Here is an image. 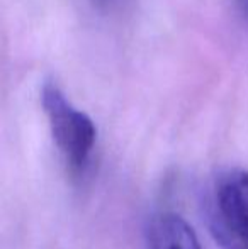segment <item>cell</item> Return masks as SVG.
Returning <instances> with one entry per match:
<instances>
[{"label":"cell","mask_w":248,"mask_h":249,"mask_svg":"<svg viewBox=\"0 0 248 249\" xmlns=\"http://www.w3.org/2000/svg\"><path fill=\"white\" fill-rule=\"evenodd\" d=\"M209 229L223 249H248V171L229 168L214 178L206 207Z\"/></svg>","instance_id":"6da1fadb"},{"label":"cell","mask_w":248,"mask_h":249,"mask_svg":"<svg viewBox=\"0 0 248 249\" xmlns=\"http://www.w3.org/2000/svg\"><path fill=\"white\" fill-rule=\"evenodd\" d=\"M41 104L44 107L50 127L57 146L65 154L73 170H82L95 144L97 131L92 119L76 110L65 93L53 83H46L41 92Z\"/></svg>","instance_id":"7a4b0ae2"},{"label":"cell","mask_w":248,"mask_h":249,"mask_svg":"<svg viewBox=\"0 0 248 249\" xmlns=\"http://www.w3.org/2000/svg\"><path fill=\"white\" fill-rule=\"evenodd\" d=\"M148 249H202L194 229L175 213H160L146 227Z\"/></svg>","instance_id":"3957f363"},{"label":"cell","mask_w":248,"mask_h":249,"mask_svg":"<svg viewBox=\"0 0 248 249\" xmlns=\"http://www.w3.org/2000/svg\"><path fill=\"white\" fill-rule=\"evenodd\" d=\"M243 3H245V7H247V10H248V0H243Z\"/></svg>","instance_id":"277c9868"},{"label":"cell","mask_w":248,"mask_h":249,"mask_svg":"<svg viewBox=\"0 0 248 249\" xmlns=\"http://www.w3.org/2000/svg\"><path fill=\"white\" fill-rule=\"evenodd\" d=\"M100 2H107V0H100Z\"/></svg>","instance_id":"5b68a950"}]
</instances>
